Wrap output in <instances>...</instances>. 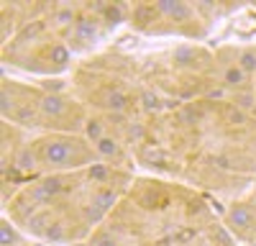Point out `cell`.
Returning <instances> with one entry per match:
<instances>
[{"label":"cell","mask_w":256,"mask_h":246,"mask_svg":"<svg viewBox=\"0 0 256 246\" xmlns=\"http://www.w3.org/2000/svg\"><path fill=\"white\" fill-rule=\"evenodd\" d=\"M141 167L218 195H244L256 182V116L226 98L166 106L134 146Z\"/></svg>","instance_id":"6da1fadb"},{"label":"cell","mask_w":256,"mask_h":246,"mask_svg":"<svg viewBox=\"0 0 256 246\" xmlns=\"http://www.w3.org/2000/svg\"><path fill=\"white\" fill-rule=\"evenodd\" d=\"M134 172L108 162L20 182L6 200V218L41 244H82L110 216Z\"/></svg>","instance_id":"7a4b0ae2"},{"label":"cell","mask_w":256,"mask_h":246,"mask_svg":"<svg viewBox=\"0 0 256 246\" xmlns=\"http://www.w3.org/2000/svg\"><path fill=\"white\" fill-rule=\"evenodd\" d=\"M84 246H238L223 216L190 184L134 177Z\"/></svg>","instance_id":"3957f363"},{"label":"cell","mask_w":256,"mask_h":246,"mask_svg":"<svg viewBox=\"0 0 256 246\" xmlns=\"http://www.w3.org/2000/svg\"><path fill=\"white\" fill-rule=\"evenodd\" d=\"M123 6L110 3H10L3 6V31H18L3 41V59L38 74L70 70L72 56L92 49L120 20Z\"/></svg>","instance_id":"277c9868"},{"label":"cell","mask_w":256,"mask_h":246,"mask_svg":"<svg viewBox=\"0 0 256 246\" xmlns=\"http://www.w3.org/2000/svg\"><path fill=\"white\" fill-rule=\"evenodd\" d=\"M100 162L95 144L82 134H41L24 136L18 126L3 120V174H24L31 180L59 172L82 170Z\"/></svg>","instance_id":"5b68a950"},{"label":"cell","mask_w":256,"mask_h":246,"mask_svg":"<svg viewBox=\"0 0 256 246\" xmlns=\"http://www.w3.org/2000/svg\"><path fill=\"white\" fill-rule=\"evenodd\" d=\"M141 74L146 85L169 106L223 95L218 56L195 44H182L156 56L152 54L141 64Z\"/></svg>","instance_id":"8992f818"},{"label":"cell","mask_w":256,"mask_h":246,"mask_svg":"<svg viewBox=\"0 0 256 246\" xmlns=\"http://www.w3.org/2000/svg\"><path fill=\"white\" fill-rule=\"evenodd\" d=\"M3 120L18 128H41L46 134H82L90 113L74 95L49 88H34L18 80H3Z\"/></svg>","instance_id":"52a82bcc"},{"label":"cell","mask_w":256,"mask_h":246,"mask_svg":"<svg viewBox=\"0 0 256 246\" xmlns=\"http://www.w3.org/2000/svg\"><path fill=\"white\" fill-rule=\"evenodd\" d=\"M126 10H128L126 20L141 34L198 38L208 34L210 20H216L205 13H226L230 8L202 6V3H138Z\"/></svg>","instance_id":"ba28073f"},{"label":"cell","mask_w":256,"mask_h":246,"mask_svg":"<svg viewBox=\"0 0 256 246\" xmlns=\"http://www.w3.org/2000/svg\"><path fill=\"white\" fill-rule=\"evenodd\" d=\"M220 216H223L228 231L233 234V238L238 244L256 246V182L244 195L226 202Z\"/></svg>","instance_id":"9c48e42d"},{"label":"cell","mask_w":256,"mask_h":246,"mask_svg":"<svg viewBox=\"0 0 256 246\" xmlns=\"http://www.w3.org/2000/svg\"><path fill=\"white\" fill-rule=\"evenodd\" d=\"M230 52H233L238 67L246 74L244 90L230 102H233V106H238V108H244V110H248L251 116H256V46H230Z\"/></svg>","instance_id":"30bf717a"},{"label":"cell","mask_w":256,"mask_h":246,"mask_svg":"<svg viewBox=\"0 0 256 246\" xmlns=\"http://www.w3.org/2000/svg\"><path fill=\"white\" fill-rule=\"evenodd\" d=\"M0 246H49V244L28 238L26 234H20L8 218H3V226H0Z\"/></svg>","instance_id":"8fae6325"}]
</instances>
